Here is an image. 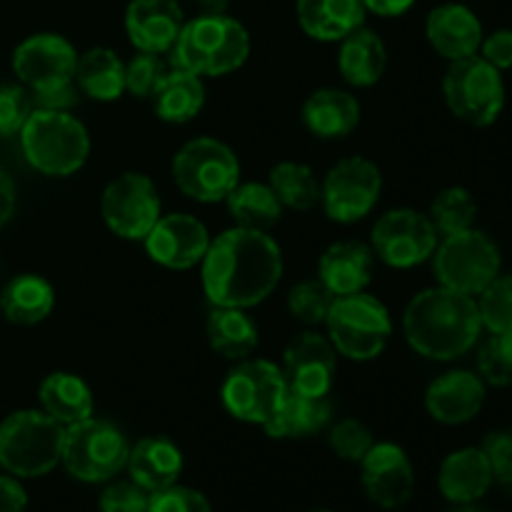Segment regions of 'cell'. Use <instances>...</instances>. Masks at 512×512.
<instances>
[{
  "mask_svg": "<svg viewBox=\"0 0 512 512\" xmlns=\"http://www.w3.org/2000/svg\"><path fill=\"white\" fill-rule=\"evenodd\" d=\"M483 328L493 335H512V275H498L478 300Z\"/></svg>",
  "mask_w": 512,
  "mask_h": 512,
  "instance_id": "obj_37",
  "label": "cell"
},
{
  "mask_svg": "<svg viewBox=\"0 0 512 512\" xmlns=\"http://www.w3.org/2000/svg\"><path fill=\"white\" fill-rule=\"evenodd\" d=\"M28 495L13 475H0V512H25Z\"/></svg>",
  "mask_w": 512,
  "mask_h": 512,
  "instance_id": "obj_47",
  "label": "cell"
},
{
  "mask_svg": "<svg viewBox=\"0 0 512 512\" xmlns=\"http://www.w3.org/2000/svg\"><path fill=\"white\" fill-rule=\"evenodd\" d=\"M385 65H388V50L375 30L360 25L353 33L345 35L343 45H340L338 68L350 85L370 88L383 78Z\"/></svg>",
  "mask_w": 512,
  "mask_h": 512,
  "instance_id": "obj_27",
  "label": "cell"
},
{
  "mask_svg": "<svg viewBox=\"0 0 512 512\" xmlns=\"http://www.w3.org/2000/svg\"><path fill=\"white\" fill-rule=\"evenodd\" d=\"M480 58L498 70L512 68V30H495L480 43Z\"/></svg>",
  "mask_w": 512,
  "mask_h": 512,
  "instance_id": "obj_46",
  "label": "cell"
},
{
  "mask_svg": "<svg viewBox=\"0 0 512 512\" xmlns=\"http://www.w3.org/2000/svg\"><path fill=\"white\" fill-rule=\"evenodd\" d=\"M20 145L38 173L55 178L78 173L90 155L88 130L68 110L35 108L20 130Z\"/></svg>",
  "mask_w": 512,
  "mask_h": 512,
  "instance_id": "obj_5",
  "label": "cell"
},
{
  "mask_svg": "<svg viewBox=\"0 0 512 512\" xmlns=\"http://www.w3.org/2000/svg\"><path fill=\"white\" fill-rule=\"evenodd\" d=\"M365 10L375 15H383V18H395V15L408 13L415 5V0H363Z\"/></svg>",
  "mask_w": 512,
  "mask_h": 512,
  "instance_id": "obj_48",
  "label": "cell"
},
{
  "mask_svg": "<svg viewBox=\"0 0 512 512\" xmlns=\"http://www.w3.org/2000/svg\"><path fill=\"white\" fill-rule=\"evenodd\" d=\"M268 185L278 195L280 205L290 210H310L320 203V183L313 170L303 163L283 160L270 170Z\"/></svg>",
  "mask_w": 512,
  "mask_h": 512,
  "instance_id": "obj_35",
  "label": "cell"
},
{
  "mask_svg": "<svg viewBox=\"0 0 512 512\" xmlns=\"http://www.w3.org/2000/svg\"><path fill=\"white\" fill-rule=\"evenodd\" d=\"M303 123L313 135L323 140L345 138L360 123V103L348 90L320 88L305 100Z\"/></svg>",
  "mask_w": 512,
  "mask_h": 512,
  "instance_id": "obj_25",
  "label": "cell"
},
{
  "mask_svg": "<svg viewBox=\"0 0 512 512\" xmlns=\"http://www.w3.org/2000/svg\"><path fill=\"white\" fill-rule=\"evenodd\" d=\"M173 180L195 203H220L240 183L238 155L223 140H188L173 158Z\"/></svg>",
  "mask_w": 512,
  "mask_h": 512,
  "instance_id": "obj_8",
  "label": "cell"
},
{
  "mask_svg": "<svg viewBox=\"0 0 512 512\" xmlns=\"http://www.w3.org/2000/svg\"><path fill=\"white\" fill-rule=\"evenodd\" d=\"M363 0H298V23L310 38L333 43L360 28L365 20Z\"/></svg>",
  "mask_w": 512,
  "mask_h": 512,
  "instance_id": "obj_26",
  "label": "cell"
},
{
  "mask_svg": "<svg viewBox=\"0 0 512 512\" xmlns=\"http://www.w3.org/2000/svg\"><path fill=\"white\" fill-rule=\"evenodd\" d=\"M65 425L43 410H18L0 423V468L13 478H43L63 458Z\"/></svg>",
  "mask_w": 512,
  "mask_h": 512,
  "instance_id": "obj_6",
  "label": "cell"
},
{
  "mask_svg": "<svg viewBox=\"0 0 512 512\" xmlns=\"http://www.w3.org/2000/svg\"><path fill=\"white\" fill-rule=\"evenodd\" d=\"M373 445V433H370L360 420H340V423L330 430V448H333V453L338 455V458L350 460V463H360Z\"/></svg>",
  "mask_w": 512,
  "mask_h": 512,
  "instance_id": "obj_42",
  "label": "cell"
},
{
  "mask_svg": "<svg viewBox=\"0 0 512 512\" xmlns=\"http://www.w3.org/2000/svg\"><path fill=\"white\" fill-rule=\"evenodd\" d=\"M150 493H145L133 480H120L108 485L100 495V512H148Z\"/></svg>",
  "mask_w": 512,
  "mask_h": 512,
  "instance_id": "obj_44",
  "label": "cell"
},
{
  "mask_svg": "<svg viewBox=\"0 0 512 512\" xmlns=\"http://www.w3.org/2000/svg\"><path fill=\"white\" fill-rule=\"evenodd\" d=\"M230 215L240 228L250 230H268L283 215V205H280L278 195L273 193L270 185L263 183H243L235 185L233 193L225 198Z\"/></svg>",
  "mask_w": 512,
  "mask_h": 512,
  "instance_id": "obj_34",
  "label": "cell"
},
{
  "mask_svg": "<svg viewBox=\"0 0 512 512\" xmlns=\"http://www.w3.org/2000/svg\"><path fill=\"white\" fill-rule=\"evenodd\" d=\"M365 495L383 510H398L413 498L415 470L408 453L395 443H375L360 460Z\"/></svg>",
  "mask_w": 512,
  "mask_h": 512,
  "instance_id": "obj_17",
  "label": "cell"
},
{
  "mask_svg": "<svg viewBox=\"0 0 512 512\" xmlns=\"http://www.w3.org/2000/svg\"><path fill=\"white\" fill-rule=\"evenodd\" d=\"M33 95L25 85H3L0 88V135H20L23 125L33 113Z\"/></svg>",
  "mask_w": 512,
  "mask_h": 512,
  "instance_id": "obj_41",
  "label": "cell"
},
{
  "mask_svg": "<svg viewBox=\"0 0 512 512\" xmlns=\"http://www.w3.org/2000/svg\"><path fill=\"white\" fill-rule=\"evenodd\" d=\"M318 278L333 295H353L368 288L373 278V248L358 240L335 243L320 255Z\"/></svg>",
  "mask_w": 512,
  "mask_h": 512,
  "instance_id": "obj_24",
  "label": "cell"
},
{
  "mask_svg": "<svg viewBox=\"0 0 512 512\" xmlns=\"http://www.w3.org/2000/svg\"><path fill=\"white\" fill-rule=\"evenodd\" d=\"M15 210V183L3 168H0V228L10 220Z\"/></svg>",
  "mask_w": 512,
  "mask_h": 512,
  "instance_id": "obj_49",
  "label": "cell"
},
{
  "mask_svg": "<svg viewBox=\"0 0 512 512\" xmlns=\"http://www.w3.org/2000/svg\"><path fill=\"white\" fill-rule=\"evenodd\" d=\"M493 475L505 483H512V433H490L483 443Z\"/></svg>",
  "mask_w": 512,
  "mask_h": 512,
  "instance_id": "obj_45",
  "label": "cell"
},
{
  "mask_svg": "<svg viewBox=\"0 0 512 512\" xmlns=\"http://www.w3.org/2000/svg\"><path fill=\"white\" fill-rule=\"evenodd\" d=\"M148 512H213V508L203 493L175 483L150 495Z\"/></svg>",
  "mask_w": 512,
  "mask_h": 512,
  "instance_id": "obj_43",
  "label": "cell"
},
{
  "mask_svg": "<svg viewBox=\"0 0 512 512\" xmlns=\"http://www.w3.org/2000/svg\"><path fill=\"white\" fill-rule=\"evenodd\" d=\"M383 190V175L373 160L350 155L338 160L320 185V203L325 215L335 223L363 220L378 205Z\"/></svg>",
  "mask_w": 512,
  "mask_h": 512,
  "instance_id": "obj_13",
  "label": "cell"
},
{
  "mask_svg": "<svg viewBox=\"0 0 512 512\" xmlns=\"http://www.w3.org/2000/svg\"><path fill=\"white\" fill-rule=\"evenodd\" d=\"M205 335L215 353L235 363L250 358L260 343L258 325L240 308H215L213 305V313L205 323Z\"/></svg>",
  "mask_w": 512,
  "mask_h": 512,
  "instance_id": "obj_32",
  "label": "cell"
},
{
  "mask_svg": "<svg viewBox=\"0 0 512 512\" xmlns=\"http://www.w3.org/2000/svg\"><path fill=\"white\" fill-rule=\"evenodd\" d=\"M168 68L163 65L160 55L140 53L125 65V90L133 93L135 98H153L155 88L160 85Z\"/></svg>",
  "mask_w": 512,
  "mask_h": 512,
  "instance_id": "obj_40",
  "label": "cell"
},
{
  "mask_svg": "<svg viewBox=\"0 0 512 512\" xmlns=\"http://www.w3.org/2000/svg\"><path fill=\"white\" fill-rule=\"evenodd\" d=\"M55 290L45 278L23 273L10 280L0 293V313L13 325H38L53 313Z\"/></svg>",
  "mask_w": 512,
  "mask_h": 512,
  "instance_id": "obj_30",
  "label": "cell"
},
{
  "mask_svg": "<svg viewBox=\"0 0 512 512\" xmlns=\"http://www.w3.org/2000/svg\"><path fill=\"white\" fill-rule=\"evenodd\" d=\"M130 445L108 420L88 418L65 428L63 468L83 483H108L128 463Z\"/></svg>",
  "mask_w": 512,
  "mask_h": 512,
  "instance_id": "obj_9",
  "label": "cell"
},
{
  "mask_svg": "<svg viewBox=\"0 0 512 512\" xmlns=\"http://www.w3.org/2000/svg\"><path fill=\"white\" fill-rule=\"evenodd\" d=\"M103 220L118 238L145 240L160 220V198L153 180L143 173H123L110 180L100 200Z\"/></svg>",
  "mask_w": 512,
  "mask_h": 512,
  "instance_id": "obj_14",
  "label": "cell"
},
{
  "mask_svg": "<svg viewBox=\"0 0 512 512\" xmlns=\"http://www.w3.org/2000/svg\"><path fill=\"white\" fill-rule=\"evenodd\" d=\"M183 25V10L175 0H130L125 10V33L140 53H170Z\"/></svg>",
  "mask_w": 512,
  "mask_h": 512,
  "instance_id": "obj_19",
  "label": "cell"
},
{
  "mask_svg": "<svg viewBox=\"0 0 512 512\" xmlns=\"http://www.w3.org/2000/svg\"><path fill=\"white\" fill-rule=\"evenodd\" d=\"M310 512H330V510H310Z\"/></svg>",
  "mask_w": 512,
  "mask_h": 512,
  "instance_id": "obj_50",
  "label": "cell"
},
{
  "mask_svg": "<svg viewBox=\"0 0 512 512\" xmlns=\"http://www.w3.org/2000/svg\"><path fill=\"white\" fill-rule=\"evenodd\" d=\"M200 275L215 308H253L278 288L283 253L268 233L238 225L210 240Z\"/></svg>",
  "mask_w": 512,
  "mask_h": 512,
  "instance_id": "obj_1",
  "label": "cell"
},
{
  "mask_svg": "<svg viewBox=\"0 0 512 512\" xmlns=\"http://www.w3.org/2000/svg\"><path fill=\"white\" fill-rule=\"evenodd\" d=\"M333 418V405L328 398H310L300 393H285L283 403L278 405L268 423L263 425L265 433L275 440L285 438H308L320 433Z\"/></svg>",
  "mask_w": 512,
  "mask_h": 512,
  "instance_id": "obj_28",
  "label": "cell"
},
{
  "mask_svg": "<svg viewBox=\"0 0 512 512\" xmlns=\"http://www.w3.org/2000/svg\"><path fill=\"white\" fill-rule=\"evenodd\" d=\"M40 408L68 428L80 420L93 418V393L78 375L50 373L40 383Z\"/></svg>",
  "mask_w": 512,
  "mask_h": 512,
  "instance_id": "obj_31",
  "label": "cell"
},
{
  "mask_svg": "<svg viewBox=\"0 0 512 512\" xmlns=\"http://www.w3.org/2000/svg\"><path fill=\"white\" fill-rule=\"evenodd\" d=\"M173 65L195 75L233 73L248 60L250 35L238 20L223 13H205L183 25L173 45Z\"/></svg>",
  "mask_w": 512,
  "mask_h": 512,
  "instance_id": "obj_4",
  "label": "cell"
},
{
  "mask_svg": "<svg viewBox=\"0 0 512 512\" xmlns=\"http://www.w3.org/2000/svg\"><path fill=\"white\" fill-rule=\"evenodd\" d=\"M433 255L440 285L458 293L480 295L500 275L498 245L475 228L445 235Z\"/></svg>",
  "mask_w": 512,
  "mask_h": 512,
  "instance_id": "obj_11",
  "label": "cell"
},
{
  "mask_svg": "<svg viewBox=\"0 0 512 512\" xmlns=\"http://www.w3.org/2000/svg\"><path fill=\"white\" fill-rule=\"evenodd\" d=\"M425 35L430 45L450 63L468 55H478L483 43V25L478 15L460 3H445L428 15Z\"/></svg>",
  "mask_w": 512,
  "mask_h": 512,
  "instance_id": "obj_21",
  "label": "cell"
},
{
  "mask_svg": "<svg viewBox=\"0 0 512 512\" xmlns=\"http://www.w3.org/2000/svg\"><path fill=\"white\" fill-rule=\"evenodd\" d=\"M280 370L290 393L328 398L338 370L333 343L318 333L295 335L285 348Z\"/></svg>",
  "mask_w": 512,
  "mask_h": 512,
  "instance_id": "obj_16",
  "label": "cell"
},
{
  "mask_svg": "<svg viewBox=\"0 0 512 512\" xmlns=\"http://www.w3.org/2000/svg\"><path fill=\"white\" fill-rule=\"evenodd\" d=\"M155 115L165 123L183 125L198 118L200 110L205 105V85L200 75L190 73V70L178 68L163 75L160 85L153 93Z\"/></svg>",
  "mask_w": 512,
  "mask_h": 512,
  "instance_id": "obj_29",
  "label": "cell"
},
{
  "mask_svg": "<svg viewBox=\"0 0 512 512\" xmlns=\"http://www.w3.org/2000/svg\"><path fill=\"white\" fill-rule=\"evenodd\" d=\"M495 475L483 448H463L443 460L438 473L440 493L455 505H473L493 485Z\"/></svg>",
  "mask_w": 512,
  "mask_h": 512,
  "instance_id": "obj_23",
  "label": "cell"
},
{
  "mask_svg": "<svg viewBox=\"0 0 512 512\" xmlns=\"http://www.w3.org/2000/svg\"><path fill=\"white\" fill-rule=\"evenodd\" d=\"M78 53L58 33H38L25 38L13 53V70L30 90L35 108L68 110L78 103L75 95Z\"/></svg>",
  "mask_w": 512,
  "mask_h": 512,
  "instance_id": "obj_3",
  "label": "cell"
},
{
  "mask_svg": "<svg viewBox=\"0 0 512 512\" xmlns=\"http://www.w3.org/2000/svg\"><path fill=\"white\" fill-rule=\"evenodd\" d=\"M475 215H478V203L470 195V190L453 185V188H445L435 195L428 218L433 220L438 233L455 235L473 228Z\"/></svg>",
  "mask_w": 512,
  "mask_h": 512,
  "instance_id": "obj_36",
  "label": "cell"
},
{
  "mask_svg": "<svg viewBox=\"0 0 512 512\" xmlns=\"http://www.w3.org/2000/svg\"><path fill=\"white\" fill-rule=\"evenodd\" d=\"M145 250L158 265L170 270H188L203 263L210 248L208 228L188 213L160 215L158 223L145 235Z\"/></svg>",
  "mask_w": 512,
  "mask_h": 512,
  "instance_id": "obj_18",
  "label": "cell"
},
{
  "mask_svg": "<svg viewBox=\"0 0 512 512\" xmlns=\"http://www.w3.org/2000/svg\"><path fill=\"white\" fill-rule=\"evenodd\" d=\"M125 468L135 485L153 495L178 483L183 473V453L173 440L163 435H148L130 448Z\"/></svg>",
  "mask_w": 512,
  "mask_h": 512,
  "instance_id": "obj_22",
  "label": "cell"
},
{
  "mask_svg": "<svg viewBox=\"0 0 512 512\" xmlns=\"http://www.w3.org/2000/svg\"><path fill=\"white\" fill-rule=\"evenodd\" d=\"M478 300L445 285L415 295L403 315V333L410 348L428 360H455L480 338Z\"/></svg>",
  "mask_w": 512,
  "mask_h": 512,
  "instance_id": "obj_2",
  "label": "cell"
},
{
  "mask_svg": "<svg viewBox=\"0 0 512 512\" xmlns=\"http://www.w3.org/2000/svg\"><path fill=\"white\" fill-rule=\"evenodd\" d=\"M338 295L330 293L328 285L320 278L315 280H303V283L295 285L288 295V308L293 313L295 320L305 325H320L325 323L330 313V305Z\"/></svg>",
  "mask_w": 512,
  "mask_h": 512,
  "instance_id": "obj_38",
  "label": "cell"
},
{
  "mask_svg": "<svg viewBox=\"0 0 512 512\" xmlns=\"http://www.w3.org/2000/svg\"><path fill=\"white\" fill-rule=\"evenodd\" d=\"M485 405V380L468 370H450L430 383L425 408L443 425L470 423Z\"/></svg>",
  "mask_w": 512,
  "mask_h": 512,
  "instance_id": "obj_20",
  "label": "cell"
},
{
  "mask_svg": "<svg viewBox=\"0 0 512 512\" xmlns=\"http://www.w3.org/2000/svg\"><path fill=\"white\" fill-rule=\"evenodd\" d=\"M438 248V230L433 220L413 208L385 213L373 228V253L390 268H415Z\"/></svg>",
  "mask_w": 512,
  "mask_h": 512,
  "instance_id": "obj_15",
  "label": "cell"
},
{
  "mask_svg": "<svg viewBox=\"0 0 512 512\" xmlns=\"http://www.w3.org/2000/svg\"><path fill=\"white\" fill-rule=\"evenodd\" d=\"M443 95L450 113L475 128L493 125L505 108L503 75L480 55L450 63L443 80Z\"/></svg>",
  "mask_w": 512,
  "mask_h": 512,
  "instance_id": "obj_10",
  "label": "cell"
},
{
  "mask_svg": "<svg viewBox=\"0 0 512 512\" xmlns=\"http://www.w3.org/2000/svg\"><path fill=\"white\" fill-rule=\"evenodd\" d=\"M333 348L350 360H375L393 335V320L388 308L375 295H338L325 318Z\"/></svg>",
  "mask_w": 512,
  "mask_h": 512,
  "instance_id": "obj_7",
  "label": "cell"
},
{
  "mask_svg": "<svg viewBox=\"0 0 512 512\" xmlns=\"http://www.w3.org/2000/svg\"><path fill=\"white\" fill-rule=\"evenodd\" d=\"M480 378L495 388L512 385V335H493L478 355Z\"/></svg>",
  "mask_w": 512,
  "mask_h": 512,
  "instance_id": "obj_39",
  "label": "cell"
},
{
  "mask_svg": "<svg viewBox=\"0 0 512 512\" xmlns=\"http://www.w3.org/2000/svg\"><path fill=\"white\" fill-rule=\"evenodd\" d=\"M288 385H285L283 370L270 360H238L233 370L225 375L220 398L225 410L235 420L250 425H265L270 415L283 403Z\"/></svg>",
  "mask_w": 512,
  "mask_h": 512,
  "instance_id": "obj_12",
  "label": "cell"
},
{
  "mask_svg": "<svg viewBox=\"0 0 512 512\" xmlns=\"http://www.w3.org/2000/svg\"><path fill=\"white\" fill-rule=\"evenodd\" d=\"M75 85L93 100H118L125 90V63L110 48H90L78 55Z\"/></svg>",
  "mask_w": 512,
  "mask_h": 512,
  "instance_id": "obj_33",
  "label": "cell"
}]
</instances>
